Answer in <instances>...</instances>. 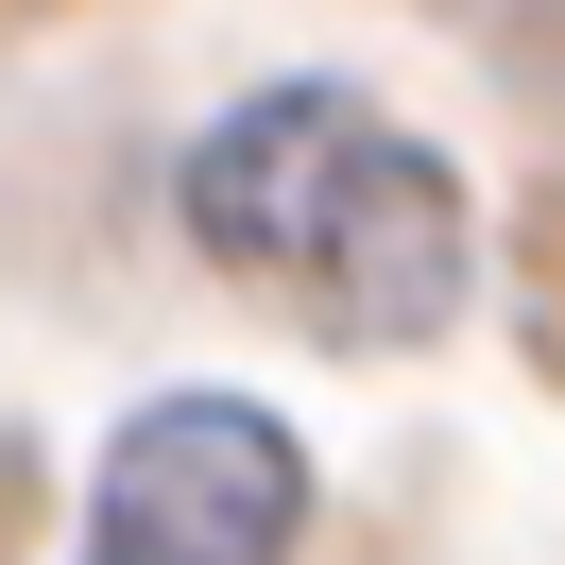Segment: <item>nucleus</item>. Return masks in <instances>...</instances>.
<instances>
[{"label": "nucleus", "mask_w": 565, "mask_h": 565, "mask_svg": "<svg viewBox=\"0 0 565 565\" xmlns=\"http://www.w3.org/2000/svg\"><path fill=\"white\" fill-rule=\"evenodd\" d=\"M309 531V446L257 394H154L104 446V497H86L70 565H291Z\"/></svg>", "instance_id": "obj_2"}, {"label": "nucleus", "mask_w": 565, "mask_h": 565, "mask_svg": "<svg viewBox=\"0 0 565 565\" xmlns=\"http://www.w3.org/2000/svg\"><path fill=\"white\" fill-rule=\"evenodd\" d=\"M189 206V257L275 309H309L326 343H428L480 275V223H462V172L377 120L360 86H257L189 138L172 172Z\"/></svg>", "instance_id": "obj_1"}]
</instances>
